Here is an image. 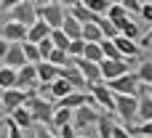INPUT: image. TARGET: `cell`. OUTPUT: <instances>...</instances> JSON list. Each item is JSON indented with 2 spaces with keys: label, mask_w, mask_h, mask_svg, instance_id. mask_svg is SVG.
I'll return each instance as SVG.
<instances>
[{
  "label": "cell",
  "mask_w": 152,
  "mask_h": 138,
  "mask_svg": "<svg viewBox=\"0 0 152 138\" xmlns=\"http://www.w3.org/2000/svg\"><path fill=\"white\" fill-rule=\"evenodd\" d=\"M24 109L29 112V117H32V122H35L37 128H48L51 120H53V112H56V106H53L48 98H40L37 90H35V93H27Z\"/></svg>",
  "instance_id": "6da1fadb"
},
{
  "label": "cell",
  "mask_w": 152,
  "mask_h": 138,
  "mask_svg": "<svg viewBox=\"0 0 152 138\" xmlns=\"http://www.w3.org/2000/svg\"><path fill=\"white\" fill-rule=\"evenodd\" d=\"M139 112V98L136 96H115V114L123 120V128H131Z\"/></svg>",
  "instance_id": "7a4b0ae2"
},
{
  "label": "cell",
  "mask_w": 152,
  "mask_h": 138,
  "mask_svg": "<svg viewBox=\"0 0 152 138\" xmlns=\"http://www.w3.org/2000/svg\"><path fill=\"white\" fill-rule=\"evenodd\" d=\"M8 21H16V24H21V27H32L35 21H37V16H35V3L32 0H19L11 11H8Z\"/></svg>",
  "instance_id": "3957f363"
},
{
  "label": "cell",
  "mask_w": 152,
  "mask_h": 138,
  "mask_svg": "<svg viewBox=\"0 0 152 138\" xmlns=\"http://www.w3.org/2000/svg\"><path fill=\"white\" fill-rule=\"evenodd\" d=\"M115 96H136L139 98V80H136V74L134 72H128V74H123V77H118V80H112V82H104Z\"/></svg>",
  "instance_id": "277c9868"
},
{
  "label": "cell",
  "mask_w": 152,
  "mask_h": 138,
  "mask_svg": "<svg viewBox=\"0 0 152 138\" xmlns=\"http://www.w3.org/2000/svg\"><path fill=\"white\" fill-rule=\"evenodd\" d=\"M88 90H91V98H94V104H96L99 112H115V93L104 82L88 85Z\"/></svg>",
  "instance_id": "5b68a950"
},
{
  "label": "cell",
  "mask_w": 152,
  "mask_h": 138,
  "mask_svg": "<svg viewBox=\"0 0 152 138\" xmlns=\"http://www.w3.org/2000/svg\"><path fill=\"white\" fill-rule=\"evenodd\" d=\"M27 104V93L24 90H0V117L5 114H11V112H16L19 106H24Z\"/></svg>",
  "instance_id": "8992f818"
},
{
  "label": "cell",
  "mask_w": 152,
  "mask_h": 138,
  "mask_svg": "<svg viewBox=\"0 0 152 138\" xmlns=\"http://www.w3.org/2000/svg\"><path fill=\"white\" fill-rule=\"evenodd\" d=\"M37 69L32 66V64H27V66H21L19 72H16V90H24V93H35L37 90Z\"/></svg>",
  "instance_id": "52a82bcc"
},
{
  "label": "cell",
  "mask_w": 152,
  "mask_h": 138,
  "mask_svg": "<svg viewBox=\"0 0 152 138\" xmlns=\"http://www.w3.org/2000/svg\"><path fill=\"white\" fill-rule=\"evenodd\" d=\"M99 72H102V80H104V82H112V80L128 74V61H126V59H118V61H107V59H104V61L99 64Z\"/></svg>",
  "instance_id": "ba28073f"
},
{
  "label": "cell",
  "mask_w": 152,
  "mask_h": 138,
  "mask_svg": "<svg viewBox=\"0 0 152 138\" xmlns=\"http://www.w3.org/2000/svg\"><path fill=\"white\" fill-rule=\"evenodd\" d=\"M99 114H102V112H99L96 106H83V109L72 112V128H75V130H86V128L96 125Z\"/></svg>",
  "instance_id": "9c48e42d"
},
{
  "label": "cell",
  "mask_w": 152,
  "mask_h": 138,
  "mask_svg": "<svg viewBox=\"0 0 152 138\" xmlns=\"http://www.w3.org/2000/svg\"><path fill=\"white\" fill-rule=\"evenodd\" d=\"M0 37L8 45H21V43H27V27L16 24V21H5L0 27Z\"/></svg>",
  "instance_id": "30bf717a"
},
{
  "label": "cell",
  "mask_w": 152,
  "mask_h": 138,
  "mask_svg": "<svg viewBox=\"0 0 152 138\" xmlns=\"http://www.w3.org/2000/svg\"><path fill=\"white\" fill-rule=\"evenodd\" d=\"M72 64H75V69L83 74V80H86V88H88V85H96V82H102L99 64H94V61H86V59H75Z\"/></svg>",
  "instance_id": "8fae6325"
},
{
  "label": "cell",
  "mask_w": 152,
  "mask_h": 138,
  "mask_svg": "<svg viewBox=\"0 0 152 138\" xmlns=\"http://www.w3.org/2000/svg\"><path fill=\"white\" fill-rule=\"evenodd\" d=\"M83 106H94L91 93H83V90H72L67 98L59 101V109H69V112H77V109H83Z\"/></svg>",
  "instance_id": "7c38bea8"
},
{
  "label": "cell",
  "mask_w": 152,
  "mask_h": 138,
  "mask_svg": "<svg viewBox=\"0 0 152 138\" xmlns=\"http://www.w3.org/2000/svg\"><path fill=\"white\" fill-rule=\"evenodd\" d=\"M112 43H115V48H118V53H120V56H123L126 61H131V59H136V56L142 53V48H139V43H134V40H126V37H120V35H118V37H115Z\"/></svg>",
  "instance_id": "4fadbf2b"
},
{
  "label": "cell",
  "mask_w": 152,
  "mask_h": 138,
  "mask_svg": "<svg viewBox=\"0 0 152 138\" xmlns=\"http://www.w3.org/2000/svg\"><path fill=\"white\" fill-rule=\"evenodd\" d=\"M59 77H61V80H67V82L72 85V90H83V88H86V80H83V74L75 69V64H72V61H69L67 66H61V69H59Z\"/></svg>",
  "instance_id": "5bb4252c"
},
{
  "label": "cell",
  "mask_w": 152,
  "mask_h": 138,
  "mask_svg": "<svg viewBox=\"0 0 152 138\" xmlns=\"http://www.w3.org/2000/svg\"><path fill=\"white\" fill-rule=\"evenodd\" d=\"M5 66L8 69H13V72H19L21 66H27V59H24V51H21V45H8V53H5Z\"/></svg>",
  "instance_id": "9a60e30c"
},
{
  "label": "cell",
  "mask_w": 152,
  "mask_h": 138,
  "mask_svg": "<svg viewBox=\"0 0 152 138\" xmlns=\"http://www.w3.org/2000/svg\"><path fill=\"white\" fill-rule=\"evenodd\" d=\"M51 37V29H48V24L45 21H35L29 29H27V43H32V45H37V43H43V40H48Z\"/></svg>",
  "instance_id": "2e32d148"
},
{
  "label": "cell",
  "mask_w": 152,
  "mask_h": 138,
  "mask_svg": "<svg viewBox=\"0 0 152 138\" xmlns=\"http://www.w3.org/2000/svg\"><path fill=\"white\" fill-rule=\"evenodd\" d=\"M35 69H37V82H40V85H51V82L59 77V69H56L53 64H48V61L35 64Z\"/></svg>",
  "instance_id": "e0dca14e"
},
{
  "label": "cell",
  "mask_w": 152,
  "mask_h": 138,
  "mask_svg": "<svg viewBox=\"0 0 152 138\" xmlns=\"http://www.w3.org/2000/svg\"><path fill=\"white\" fill-rule=\"evenodd\" d=\"M115 27H118V32H120V37H126V40H134V43H136V40L142 37V32H139V27H136V21H131L128 16H126L123 21H118Z\"/></svg>",
  "instance_id": "ac0fdd59"
},
{
  "label": "cell",
  "mask_w": 152,
  "mask_h": 138,
  "mask_svg": "<svg viewBox=\"0 0 152 138\" xmlns=\"http://www.w3.org/2000/svg\"><path fill=\"white\" fill-rule=\"evenodd\" d=\"M8 120H11V122H13L21 133H24V130H29V128L35 125V122H32V117H29V112H27L24 106H19L16 112H11V114H8Z\"/></svg>",
  "instance_id": "d6986e66"
},
{
  "label": "cell",
  "mask_w": 152,
  "mask_h": 138,
  "mask_svg": "<svg viewBox=\"0 0 152 138\" xmlns=\"http://www.w3.org/2000/svg\"><path fill=\"white\" fill-rule=\"evenodd\" d=\"M61 32L67 35V40H69V43L83 37V27H80V24H77V21H75L69 13H67V16H64V21H61Z\"/></svg>",
  "instance_id": "ffe728a7"
},
{
  "label": "cell",
  "mask_w": 152,
  "mask_h": 138,
  "mask_svg": "<svg viewBox=\"0 0 152 138\" xmlns=\"http://www.w3.org/2000/svg\"><path fill=\"white\" fill-rule=\"evenodd\" d=\"M48 90H51V98H56V101H61V98H67L69 93H72V85L67 82V80H61V77H56L51 85H48Z\"/></svg>",
  "instance_id": "44dd1931"
},
{
  "label": "cell",
  "mask_w": 152,
  "mask_h": 138,
  "mask_svg": "<svg viewBox=\"0 0 152 138\" xmlns=\"http://www.w3.org/2000/svg\"><path fill=\"white\" fill-rule=\"evenodd\" d=\"M134 74H136V80H139V85L150 88V85H152V61H142L139 69H136Z\"/></svg>",
  "instance_id": "7402d4cb"
},
{
  "label": "cell",
  "mask_w": 152,
  "mask_h": 138,
  "mask_svg": "<svg viewBox=\"0 0 152 138\" xmlns=\"http://www.w3.org/2000/svg\"><path fill=\"white\" fill-rule=\"evenodd\" d=\"M112 128H115V122L110 120V114H99V120H96V130H99V138H112Z\"/></svg>",
  "instance_id": "603a6c76"
},
{
  "label": "cell",
  "mask_w": 152,
  "mask_h": 138,
  "mask_svg": "<svg viewBox=\"0 0 152 138\" xmlns=\"http://www.w3.org/2000/svg\"><path fill=\"white\" fill-rule=\"evenodd\" d=\"M83 43H94V45H99L104 37H102V29L96 27V24H86L83 27V37H80Z\"/></svg>",
  "instance_id": "cb8c5ba5"
},
{
  "label": "cell",
  "mask_w": 152,
  "mask_h": 138,
  "mask_svg": "<svg viewBox=\"0 0 152 138\" xmlns=\"http://www.w3.org/2000/svg\"><path fill=\"white\" fill-rule=\"evenodd\" d=\"M13 88H16V72L0 66V90H13Z\"/></svg>",
  "instance_id": "d4e9b609"
},
{
  "label": "cell",
  "mask_w": 152,
  "mask_h": 138,
  "mask_svg": "<svg viewBox=\"0 0 152 138\" xmlns=\"http://www.w3.org/2000/svg\"><path fill=\"white\" fill-rule=\"evenodd\" d=\"M136 120H142V122H152V98L139 96V112H136Z\"/></svg>",
  "instance_id": "484cf974"
},
{
  "label": "cell",
  "mask_w": 152,
  "mask_h": 138,
  "mask_svg": "<svg viewBox=\"0 0 152 138\" xmlns=\"http://www.w3.org/2000/svg\"><path fill=\"white\" fill-rule=\"evenodd\" d=\"M51 125H53L56 130H59V128H64V125H72V112H69V109H59V106H56Z\"/></svg>",
  "instance_id": "4316f807"
},
{
  "label": "cell",
  "mask_w": 152,
  "mask_h": 138,
  "mask_svg": "<svg viewBox=\"0 0 152 138\" xmlns=\"http://www.w3.org/2000/svg\"><path fill=\"white\" fill-rule=\"evenodd\" d=\"M96 27L102 29V37H104V40H115V37L120 35V32H118V27H115L110 19H104V16L99 19V24H96Z\"/></svg>",
  "instance_id": "83f0119b"
},
{
  "label": "cell",
  "mask_w": 152,
  "mask_h": 138,
  "mask_svg": "<svg viewBox=\"0 0 152 138\" xmlns=\"http://www.w3.org/2000/svg\"><path fill=\"white\" fill-rule=\"evenodd\" d=\"M83 59H86V61H94V64H102V61H104L102 48L94 45V43H86V48H83Z\"/></svg>",
  "instance_id": "f1b7e54d"
},
{
  "label": "cell",
  "mask_w": 152,
  "mask_h": 138,
  "mask_svg": "<svg viewBox=\"0 0 152 138\" xmlns=\"http://www.w3.org/2000/svg\"><path fill=\"white\" fill-rule=\"evenodd\" d=\"M83 5L96 13V16H107V8H110V0H83Z\"/></svg>",
  "instance_id": "f546056e"
},
{
  "label": "cell",
  "mask_w": 152,
  "mask_h": 138,
  "mask_svg": "<svg viewBox=\"0 0 152 138\" xmlns=\"http://www.w3.org/2000/svg\"><path fill=\"white\" fill-rule=\"evenodd\" d=\"M128 13H126V8L120 5V3H110V8H107V16L104 19H110L112 24H118V21H123Z\"/></svg>",
  "instance_id": "4dcf8cb0"
},
{
  "label": "cell",
  "mask_w": 152,
  "mask_h": 138,
  "mask_svg": "<svg viewBox=\"0 0 152 138\" xmlns=\"http://www.w3.org/2000/svg\"><path fill=\"white\" fill-rule=\"evenodd\" d=\"M48 40H51V45H53L56 51H64V53H67V48H69V40H67V35H64L61 29H53Z\"/></svg>",
  "instance_id": "1f68e13d"
},
{
  "label": "cell",
  "mask_w": 152,
  "mask_h": 138,
  "mask_svg": "<svg viewBox=\"0 0 152 138\" xmlns=\"http://www.w3.org/2000/svg\"><path fill=\"white\" fill-rule=\"evenodd\" d=\"M99 48H102V56H104L107 61H118V59H123V56L118 53V48H115V43H112V40H102V43H99Z\"/></svg>",
  "instance_id": "d6a6232c"
},
{
  "label": "cell",
  "mask_w": 152,
  "mask_h": 138,
  "mask_svg": "<svg viewBox=\"0 0 152 138\" xmlns=\"http://www.w3.org/2000/svg\"><path fill=\"white\" fill-rule=\"evenodd\" d=\"M21 51H24V59H27V64H40L43 59H40V51H37V45H32V43H21Z\"/></svg>",
  "instance_id": "836d02e7"
},
{
  "label": "cell",
  "mask_w": 152,
  "mask_h": 138,
  "mask_svg": "<svg viewBox=\"0 0 152 138\" xmlns=\"http://www.w3.org/2000/svg\"><path fill=\"white\" fill-rule=\"evenodd\" d=\"M45 61H48V64H53L56 69H61V66H67V64H69V56H67L64 51H56V48H53V51L48 53V59H45Z\"/></svg>",
  "instance_id": "e575fe53"
},
{
  "label": "cell",
  "mask_w": 152,
  "mask_h": 138,
  "mask_svg": "<svg viewBox=\"0 0 152 138\" xmlns=\"http://www.w3.org/2000/svg\"><path fill=\"white\" fill-rule=\"evenodd\" d=\"M83 48H86V43H83V40H72V43H69V48H67V56H69V61H75V59H83Z\"/></svg>",
  "instance_id": "d590c367"
},
{
  "label": "cell",
  "mask_w": 152,
  "mask_h": 138,
  "mask_svg": "<svg viewBox=\"0 0 152 138\" xmlns=\"http://www.w3.org/2000/svg\"><path fill=\"white\" fill-rule=\"evenodd\" d=\"M120 5L126 8V13H139L142 11V0H120Z\"/></svg>",
  "instance_id": "8d00e7d4"
},
{
  "label": "cell",
  "mask_w": 152,
  "mask_h": 138,
  "mask_svg": "<svg viewBox=\"0 0 152 138\" xmlns=\"http://www.w3.org/2000/svg\"><path fill=\"white\" fill-rule=\"evenodd\" d=\"M56 138H77V130L72 128V125H64V128H59V130H53Z\"/></svg>",
  "instance_id": "74e56055"
},
{
  "label": "cell",
  "mask_w": 152,
  "mask_h": 138,
  "mask_svg": "<svg viewBox=\"0 0 152 138\" xmlns=\"http://www.w3.org/2000/svg\"><path fill=\"white\" fill-rule=\"evenodd\" d=\"M37 51H40V59L45 61V59H48V53L53 51V45H51V40H43V43H37Z\"/></svg>",
  "instance_id": "f35d334b"
},
{
  "label": "cell",
  "mask_w": 152,
  "mask_h": 138,
  "mask_svg": "<svg viewBox=\"0 0 152 138\" xmlns=\"http://www.w3.org/2000/svg\"><path fill=\"white\" fill-rule=\"evenodd\" d=\"M3 122H5V128H8V138H24V133H21L11 120H3Z\"/></svg>",
  "instance_id": "ab89813d"
},
{
  "label": "cell",
  "mask_w": 152,
  "mask_h": 138,
  "mask_svg": "<svg viewBox=\"0 0 152 138\" xmlns=\"http://www.w3.org/2000/svg\"><path fill=\"white\" fill-rule=\"evenodd\" d=\"M139 16H142L147 24H152V3H142V11H139Z\"/></svg>",
  "instance_id": "60d3db41"
},
{
  "label": "cell",
  "mask_w": 152,
  "mask_h": 138,
  "mask_svg": "<svg viewBox=\"0 0 152 138\" xmlns=\"http://www.w3.org/2000/svg\"><path fill=\"white\" fill-rule=\"evenodd\" d=\"M112 138H134V136H131L123 125H115V128H112Z\"/></svg>",
  "instance_id": "b9f144b4"
},
{
  "label": "cell",
  "mask_w": 152,
  "mask_h": 138,
  "mask_svg": "<svg viewBox=\"0 0 152 138\" xmlns=\"http://www.w3.org/2000/svg\"><path fill=\"white\" fill-rule=\"evenodd\" d=\"M35 138H56V133L48 130V128H37V130H35Z\"/></svg>",
  "instance_id": "7bdbcfd3"
},
{
  "label": "cell",
  "mask_w": 152,
  "mask_h": 138,
  "mask_svg": "<svg viewBox=\"0 0 152 138\" xmlns=\"http://www.w3.org/2000/svg\"><path fill=\"white\" fill-rule=\"evenodd\" d=\"M5 53H8V43H5V40L0 37V61L5 59Z\"/></svg>",
  "instance_id": "ee69618b"
},
{
  "label": "cell",
  "mask_w": 152,
  "mask_h": 138,
  "mask_svg": "<svg viewBox=\"0 0 152 138\" xmlns=\"http://www.w3.org/2000/svg\"><path fill=\"white\" fill-rule=\"evenodd\" d=\"M3 24H5V13H0V27H3Z\"/></svg>",
  "instance_id": "f6af8a7d"
},
{
  "label": "cell",
  "mask_w": 152,
  "mask_h": 138,
  "mask_svg": "<svg viewBox=\"0 0 152 138\" xmlns=\"http://www.w3.org/2000/svg\"><path fill=\"white\" fill-rule=\"evenodd\" d=\"M152 40V29H150V35H147V37H144V43H150Z\"/></svg>",
  "instance_id": "bcb514c9"
},
{
  "label": "cell",
  "mask_w": 152,
  "mask_h": 138,
  "mask_svg": "<svg viewBox=\"0 0 152 138\" xmlns=\"http://www.w3.org/2000/svg\"><path fill=\"white\" fill-rule=\"evenodd\" d=\"M77 138H86V133H77Z\"/></svg>",
  "instance_id": "7dc6e473"
},
{
  "label": "cell",
  "mask_w": 152,
  "mask_h": 138,
  "mask_svg": "<svg viewBox=\"0 0 152 138\" xmlns=\"http://www.w3.org/2000/svg\"><path fill=\"white\" fill-rule=\"evenodd\" d=\"M0 128H3V117H0Z\"/></svg>",
  "instance_id": "c3c4849f"
}]
</instances>
